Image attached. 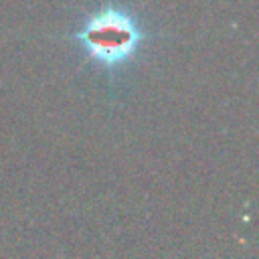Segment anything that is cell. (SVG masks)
Wrapping results in <instances>:
<instances>
[{
	"label": "cell",
	"instance_id": "cell-1",
	"mask_svg": "<svg viewBox=\"0 0 259 259\" xmlns=\"http://www.w3.org/2000/svg\"><path fill=\"white\" fill-rule=\"evenodd\" d=\"M75 38L95 63L105 69H117L136 55L142 42V30L130 12L107 6L95 12Z\"/></svg>",
	"mask_w": 259,
	"mask_h": 259
}]
</instances>
